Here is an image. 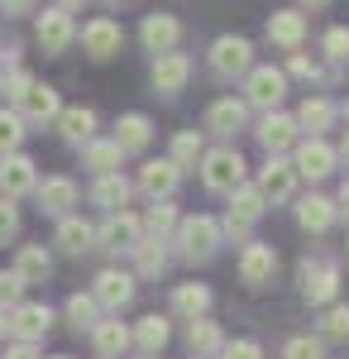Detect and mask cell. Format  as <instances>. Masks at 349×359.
Here are the masks:
<instances>
[{"label": "cell", "instance_id": "cell-29", "mask_svg": "<svg viewBox=\"0 0 349 359\" xmlns=\"http://www.w3.org/2000/svg\"><path fill=\"white\" fill-rule=\"evenodd\" d=\"M206 306H211V287L206 283H177L172 287V311H182L187 321L206 316Z\"/></svg>", "mask_w": 349, "mask_h": 359}, {"label": "cell", "instance_id": "cell-53", "mask_svg": "<svg viewBox=\"0 0 349 359\" xmlns=\"http://www.w3.org/2000/svg\"><path fill=\"white\" fill-rule=\"evenodd\" d=\"M340 158H345V163H349V139H345V144H340Z\"/></svg>", "mask_w": 349, "mask_h": 359}, {"label": "cell", "instance_id": "cell-22", "mask_svg": "<svg viewBox=\"0 0 349 359\" xmlns=\"http://www.w3.org/2000/svg\"><path fill=\"white\" fill-rule=\"evenodd\" d=\"M57 130L67 144H91L96 139V111L91 106H67V111H57Z\"/></svg>", "mask_w": 349, "mask_h": 359}, {"label": "cell", "instance_id": "cell-37", "mask_svg": "<svg viewBox=\"0 0 349 359\" xmlns=\"http://www.w3.org/2000/svg\"><path fill=\"white\" fill-rule=\"evenodd\" d=\"M67 321H72L77 331H91V326L101 321V306H96V297H91V292H72V297H67Z\"/></svg>", "mask_w": 349, "mask_h": 359}, {"label": "cell", "instance_id": "cell-2", "mask_svg": "<svg viewBox=\"0 0 349 359\" xmlns=\"http://www.w3.org/2000/svg\"><path fill=\"white\" fill-rule=\"evenodd\" d=\"M215 249H220V225L211 216H187L177 225V254L187 264H206V259H215Z\"/></svg>", "mask_w": 349, "mask_h": 359}, {"label": "cell", "instance_id": "cell-55", "mask_svg": "<svg viewBox=\"0 0 349 359\" xmlns=\"http://www.w3.org/2000/svg\"><path fill=\"white\" fill-rule=\"evenodd\" d=\"M53 359H72V355H53Z\"/></svg>", "mask_w": 349, "mask_h": 359}, {"label": "cell", "instance_id": "cell-44", "mask_svg": "<svg viewBox=\"0 0 349 359\" xmlns=\"http://www.w3.org/2000/svg\"><path fill=\"white\" fill-rule=\"evenodd\" d=\"M25 287H29V283H25L20 273H15V269H10V273H0V306H15Z\"/></svg>", "mask_w": 349, "mask_h": 359}, {"label": "cell", "instance_id": "cell-56", "mask_svg": "<svg viewBox=\"0 0 349 359\" xmlns=\"http://www.w3.org/2000/svg\"><path fill=\"white\" fill-rule=\"evenodd\" d=\"M106 5H120V0H106Z\"/></svg>", "mask_w": 349, "mask_h": 359}, {"label": "cell", "instance_id": "cell-36", "mask_svg": "<svg viewBox=\"0 0 349 359\" xmlns=\"http://www.w3.org/2000/svg\"><path fill=\"white\" fill-rule=\"evenodd\" d=\"M167 335H172V326H167V316H158V311H153V316H144V321H139L135 340L144 345V350H149V355H158L163 345H167Z\"/></svg>", "mask_w": 349, "mask_h": 359}, {"label": "cell", "instance_id": "cell-10", "mask_svg": "<svg viewBox=\"0 0 349 359\" xmlns=\"http://www.w3.org/2000/svg\"><path fill=\"white\" fill-rule=\"evenodd\" d=\"M81 48L96 57V62H106V57H115L120 48H125V29L101 15V20H91V25L81 29Z\"/></svg>", "mask_w": 349, "mask_h": 359}, {"label": "cell", "instance_id": "cell-47", "mask_svg": "<svg viewBox=\"0 0 349 359\" xmlns=\"http://www.w3.org/2000/svg\"><path fill=\"white\" fill-rule=\"evenodd\" d=\"M292 72H296V77H321V67H316L306 53H292Z\"/></svg>", "mask_w": 349, "mask_h": 359}, {"label": "cell", "instance_id": "cell-40", "mask_svg": "<svg viewBox=\"0 0 349 359\" xmlns=\"http://www.w3.org/2000/svg\"><path fill=\"white\" fill-rule=\"evenodd\" d=\"M172 221H177V211L167 206V201H153L149 206V216H144V230H149V240H167V230H172Z\"/></svg>", "mask_w": 349, "mask_h": 359}, {"label": "cell", "instance_id": "cell-27", "mask_svg": "<svg viewBox=\"0 0 349 359\" xmlns=\"http://www.w3.org/2000/svg\"><path fill=\"white\" fill-rule=\"evenodd\" d=\"M149 139H153V120L149 115H120V125H115V144L125 149V154H139V149H149Z\"/></svg>", "mask_w": 349, "mask_h": 359}, {"label": "cell", "instance_id": "cell-4", "mask_svg": "<svg viewBox=\"0 0 349 359\" xmlns=\"http://www.w3.org/2000/svg\"><path fill=\"white\" fill-rule=\"evenodd\" d=\"M254 67V43L249 39H240V34H225V39H215L211 43V72L215 77H240V72H249Z\"/></svg>", "mask_w": 349, "mask_h": 359}, {"label": "cell", "instance_id": "cell-7", "mask_svg": "<svg viewBox=\"0 0 349 359\" xmlns=\"http://www.w3.org/2000/svg\"><path fill=\"white\" fill-rule=\"evenodd\" d=\"M335 163H340V154H335V149H330L321 135H311L306 144H296V158H292L296 177H311V182H321V177H330V172H335Z\"/></svg>", "mask_w": 349, "mask_h": 359}, {"label": "cell", "instance_id": "cell-43", "mask_svg": "<svg viewBox=\"0 0 349 359\" xmlns=\"http://www.w3.org/2000/svg\"><path fill=\"white\" fill-rule=\"evenodd\" d=\"M20 235V206L10 196H0V245H10Z\"/></svg>", "mask_w": 349, "mask_h": 359}, {"label": "cell", "instance_id": "cell-45", "mask_svg": "<svg viewBox=\"0 0 349 359\" xmlns=\"http://www.w3.org/2000/svg\"><path fill=\"white\" fill-rule=\"evenodd\" d=\"M220 350H225V359H264L259 340H230V345H220Z\"/></svg>", "mask_w": 349, "mask_h": 359}, {"label": "cell", "instance_id": "cell-11", "mask_svg": "<svg viewBox=\"0 0 349 359\" xmlns=\"http://www.w3.org/2000/svg\"><path fill=\"white\" fill-rule=\"evenodd\" d=\"M91 297H96V306H106V311H120V306L135 302V278L120 273V269H101V273H96V287H91Z\"/></svg>", "mask_w": 349, "mask_h": 359}, {"label": "cell", "instance_id": "cell-38", "mask_svg": "<svg viewBox=\"0 0 349 359\" xmlns=\"http://www.w3.org/2000/svg\"><path fill=\"white\" fill-rule=\"evenodd\" d=\"M196 158H201V135L196 130H177L172 135V163L187 172V168H196Z\"/></svg>", "mask_w": 349, "mask_h": 359}, {"label": "cell", "instance_id": "cell-30", "mask_svg": "<svg viewBox=\"0 0 349 359\" xmlns=\"http://www.w3.org/2000/svg\"><path fill=\"white\" fill-rule=\"evenodd\" d=\"M15 273L25 278V283H43V278L53 273L48 249H43V245H20V254H15Z\"/></svg>", "mask_w": 349, "mask_h": 359}, {"label": "cell", "instance_id": "cell-20", "mask_svg": "<svg viewBox=\"0 0 349 359\" xmlns=\"http://www.w3.org/2000/svg\"><path fill=\"white\" fill-rule=\"evenodd\" d=\"M34 192H39V206H43L48 216H57V221L77 206V182H72V177H48V182H39Z\"/></svg>", "mask_w": 349, "mask_h": 359}, {"label": "cell", "instance_id": "cell-8", "mask_svg": "<svg viewBox=\"0 0 349 359\" xmlns=\"http://www.w3.org/2000/svg\"><path fill=\"white\" fill-rule=\"evenodd\" d=\"M15 101H20V120H25V125H48V120H57V111H62L57 91L43 86V82H29Z\"/></svg>", "mask_w": 349, "mask_h": 359}, {"label": "cell", "instance_id": "cell-39", "mask_svg": "<svg viewBox=\"0 0 349 359\" xmlns=\"http://www.w3.org/2000/svg\"><path fill=\"white\" fill-rule=\"evenodd\" d=\"M20 144H25V120H20V111H0V158L5 154H20Z\"/></svg>", "mask_w": 349, "mask_h": 359}, {"label": "cell", "instance_id": "cell-49", "mask_svg": "<svg viewBox=\"0 0 349 359\" xmlns=\"http://www.w3.org/2000/svg\"><path fill=\"white\" fill-rule=\"evenodd\" d=\"M5 359H39V350H34V345H25V340H20V345H15V350H10V355Z\"/></svg>", "mask_w": 349, "mask_h": 359}, {"label": "cell", "instance_id": "cell-51", "mask_svg": "<svg viewBox=\"0 0 349 359\" xmlns=\"http://www.w3.org/2000/svg\"><path fill=\"white\" fill-rule=\"evenodd\" d=\"M301 10H321V5H330V0H296Z\"/></svg>", "mask_w": 349, "mask_h": 359}, {"label": "cell", "instance_id": "cell-52", "mask_svg": "<svg viewBox=\"0 0 349 359\" xmlns=\"http://www.w3.org/2000/svg\"><path fill=\"white\" fill-rule=\"evenodd\" d=\"M77 5H86V0H57V10H67V15H72Z\"/></svg>", "mask_w": 349, "mask_h": 359}, {"label": "cell", "instance_id": "cell-9", "mask_svg": "<svg viewBox=\"0 0 349 359\" xmlns=\"http://www.w3.org/2000/svg\"><path fill=\"white\" fill-rule=\"evenodd\" d=\"M249 106H259V111H273L282 96H287V72H278V67H249Z\"/></svg>", "mask_w": 349, "mask_h": 359}, {"label": "cell", "instance_id": "cell-21", "mask_svg": "<svg viewBox=\"0 0 349 359\" xmlns=\"http://www.w3.org/2000/svg\"><path fill=\"white\" fill-rule=\"evenodd\" d=\"M268 39L278 43V48H301V39H306V15L301 10H278L268 20Z\"/></svg>", "mask_w": 349, "mask_h": 359}, {"label": "cell", "instance_id": "cell-1", "mask_svg": "<svg viewBox=\"0 0 349 359\" xmlns=\"http://www.w3.org/2000/svg\"><path fill=\"white\" fill-rule=\"evenodd\" d=\"M264 211H268L264 192H259L254 182H240V187L230 192V211H225V225H220V235H230V240H249V225L259 221Z\"/></svg>", "mask_w": 349, "mask_h": 359}, {"label": "cell", "instance_id": "cell-12", "mask_svg": "<svg viewBox=\"0 0 349 359\" xmlns=\"http://www.w3.org/2000/svg\"><path fill=\"white\" fill-rule=\"evenodd\" d=\"M39 187V172H34V158H25V154H5L0 158V196H25Z\"/></svg>", "mask_w": 349, "mask_h": 359}, {"label": "cell", "instance_id": "cell-14", "mask_svg": "<svg viewBox=\"0 0 349 359\" xmlns=\"http://www.w3.org/2000/svg\"><path fill=\"white\" fill-rule=\"evenodd\" d=\"M177 182H182V168L172 163V158H149V163L139 168V187L153 201H167V196L177 192Z\"/></svg>", "mask_w": 349, "mask_h": 359}, {"label": "cell", "instance_id": "cell-16", "mask_svg": "<svg viewBox=\"0 0 349 359\" xmlns=\"http://www.w3.org/2000/svg\"><path fill=\"white\" fill-rule=\"evenodd\" d=\"M191 77V57L187 53H158L153 57V91L163 96H177Z\"/></svg>", "mask_w": 349, "mask_h": 359}, {"label": "cell", "instance_id": "cell-33", "mask_svg": "<svg viewBox=\"0 0 349 359\" xmlns=\"http://www.w3.org/2000/svg\"><path fill=\"white\" fill-rule=\"evenodd\" d=\"M187 345H191V355H196V359H206V355H215V350L225 345V335H220V326H215V321L196 316V321L187 326Z\"/></svg>", "mask_w": 349, "mask_h": 359}, {"label": "cell", "instance_id": "cell-5", "mask_svg": "<svg viewBox=\"0 0 349 359\" xmlns=\"http://www.w3.org/2000/svg\"><path fill=\"white\" fill-rule=\"evenodd\" d=\"M296 278H301V297L311 306H325L340 292V269H335V264H321V259H301Z\"/></svg>", "mask_w": 349, "mask_h": 359}, {"label": "cell", "instance_id": "cell-41", "mask_svg": "<svg viewBox=\"0 0 349 359\" xmlns=\"http://www.w3.org/2000/svg\"><path fill=\"white\" fill-rule=\"evenodd\" d=\"M321 335H325V340H349V306H345V302L325 306V316H321Z\"/></svg>", "mask_w": 349, "mask_h": 359}, {"label": "cell", "instance_id": "cell-35", "mask_svg": "<svg viewBox=\"0 0 349 359\" xmlns=\"http://www.w3.org/2000/svg\"><path fill=\"white\" fill-rule=\"evenodd\" d=\"M120 158H125V149L115 144V139H91L86 144V168L101 177V172H120Z\"/></svg>", "mask_w": 349, "mask_h": 359}, {"label": "cell", "instance_id": "cell-48", "mask_svg": "<svg viewBox=\"0 0 349 359\" xmlns=\"http://www.w3.org/2000/svg\"><path fill=\"white\" fill-rule=\"evenodd\" d=\"M34 5H39V0H0V10H5V15H29Z\"/></svg>", "mask_w": 349, "mask_h": 359}, {"label": "cell", "instance_id": "cell-17", "mask_svg": "<svg viewBox=\"0 0 349 359\" xmlns=\"http://www.w3.org/2000/svg\"><path fill=\"white\" fill-rule=\"evenodd\" d=\"M77 39V25H72V15L67 10H43L39 15V43H43V53H62L67 43Z\"/></svg>", "mask_w": 349, "mask_h": 359}, {"label": "cell", "instance_id": "cell-34", "mask_svg": "<svg viewBox=\"0 0 349 359\" xmlns=\"http://www.w3.org/2000/svg\"><path fill=\"white\" fill-rule=\"evenodd\" d=\"M135 254V269L144 278H158L163 269H167V249H163V240H149V235H139V245L130 249Z\"/></svg>", "mask_w": 349, "mask_h": 359}, {"label": "cell", "instance_id": "cell-32", "mask_svg": "<svg viewBox=\"0 0 349 359\" xmlns=\"http://www.w3.org/2000/svg\"><path fill=\"white\" fill-rule=\"evenodd\" d=\"M292 120H296V130L321 135V130H330V120H335V106H330L325 96H306V101H301V111H296Z\"/></svg>", "mask_w": 349, "mask_h": 359}, {"label": "cell", "instance_id": "cell-54", "mask_svg": "<svg viewBox=\"0 0 349 359\" xmlns=\"http://www.w3.org/2000/svg\"><path fill=\"white\" fill-rule=\"evenodd\" d=\"M0 340H5V316H0Z\"/></svg>", "mask_w": 349, "mask_h": 359}, {"label": "cell", "instance_id": "cell-15", "mask_svg": "<svg viewBox=\"0 0 349 359\" xmlns=\"http://www.w3.org/2000/svg\"><path fill=\"white\" fill-rule=\"evenodd\" d=\"M139 235H144V225H139L130 211H110L106 225L96 230V245H101V249H115V254H120V249H135V245H139Z\"/></svg>", "mask_w": 349, "mask_h": 359}, {"label": "cell", "instance_id": "cell-13", "mask_svg": "<svg viewBox=\"0 0 349 359\" xmlns=\"http://www.w3.org/2000/svg\"><path fill=\"white\" fill-rule=\"evenodd\" d=\"M254 187L264 192V201H287V196L296 192V168L287 163V158L268 154V163H264V172H259V182H254Z\"/></svg>", "mask_w": 349, "mask_h": 359}, {"label": "cell", "instance_id": "cell-19", "mask_svg": "<svg viewBox=\"0 0 349 359\" xmlns=\"http://www.w3.org/2000/svg\"><path fill=\"white\" fill-rule=\"evenodd\" d=\"M139 39H144V48H149V53H172V48H177V39H182V25H177L172 15H149L144 29H139Z\"/></svg>", "mask_w": 349, "mask_h": 359}, {"label": "cell", "instance_id": "cell-50", "mask_svg": "<svg viewBox=\"0 0 349 359\" xmlns=\"http://www.w3.org/2000/svg\"><path fill=\"white\" fill-rule=\"evenodd\" d=\"M335 216H349V182L340 187V196H335Z\"/></svg>", "mask_w": 349, "mask_h": 359}, {"label": "cell", "instance_id": "cell-31", "mask_svg": "<svg viewBox=\"0 0 349 359\" xmlns=\"http://www.w3.org/2000/svg\"><path fill=\"white\" fill-rule=\"evenodd\" d=\"M57 245L67 249V254H86V249H96V230L81 216H62L57 221Z\"/></svg>", "mask_w": 349, "mask_h": 359}, {"label": "cell", "instance_id": "cell-25", "mask_svg": "<svg viewBox=\"0 0 349 359\" xmlns=\"http://www.w3.org/2000/svg\"><path fill=\"white\" fill-rule=\"evenodd\" d=\"M130 326H120V321H96L91 326V345H96V355L101 359H120L125 350H130Z\"/></svg>", "mask_w": 349, "mask_h": 359}, {"label": "cell", "instance_id": "cell-18", "mask_svg": "<svg viewBox=\"0 0 349 359\" xmlns=\"http://www.w3.org/2000/svg\"><path fill=\"white\" fill-rule=\"evenodd\" d=\"M273 269H278V254H273V245H244V254H240V278L249 283V287H264L273 278Z\"/></svg>", "mask_w": 349, "mask_h": 359}, {"label": "cell", "instance_id": "cell-46", "mask_svg": "<svg viewBox=\"0 0 349 359\" xmlns=\"http://www.w3.org/2000/svg\"><path fill=\"white\" fill-rule=\"evenodd\" d=\"M325 53L335 57V62L349 57V29H330V34H325Z\"/></svg>", "mask_w": 349, "mask_h": 359}, {"label": "cell", "instance_id": "cell-23", "mask_svg": "<svg viewBox=\"0 0 349 359\" xmlns=\"http://www.w3.org/2000/svg\"><path fill=\"white\" fill-rule=\"evenodd\" d=\"M259 144H264L268 154H282V149H292V144H296V120H292V115L268 111V115H264V125H259Z\"/></svg>", "mask_w": 349, "mask_h": 359}, {"label": "cell", "instance_id": "cell-58", "mask_svg": "<svg viewBox=\"0 0 349 359\" xmlns=\"http://www.w3.org/2000/svg\"><path fill=\"white\" fill-rule=\"evenodd\" d=\"M149 359H153V355H149Z\"/></svg>", "mask_w": 349, "mask_h": 359}, {"label": "cell", "instance_id": "cell-24", "mask_svg": "<svg viewBox=\"0 0 349 359\" xmlns=\"http://www.w3.org/2000/svg\"><path fill=\"white\" fill-rule=\"evenodd\" d=\"M130 192H135V187H130L120 172H101L96 187H91V201L110 216V211H125V206H130Z\"/></svg>", "mask_w": 349, "mask_h": 359}, {"label": "cell", "instance_id": "cell-28", "mask_svg": "<svg viewBox=\"0 0 349 359\" xmlns=\"http://www.w3.org/2000/svg\"><path fill=\"white\" fill-rule=\"evenodd\" d=\"M244 120H249V106L235 101V96H225V101H215L211 111H206V130H215V135H235V130H244Z\"/></svg>", "mask_w": 349, "mask_h": 359}, {"label": "cell", "instance_id": "cell-57", "mask_svg": "<svg viewBox=\"0 0 349 359\" xmlns=\"http://www.w3.org/2000/svg\"><path fill=\"white\" fill-rule=\"evenodd\" d=\"M345 115H349V106H345Z\"/></svg>", "mask_w": 349, "mask_h": 359}, {"label": "cell", "instance_id": "cell-42", "mask_svg": "<svg viewBox=\"0 0 349 359\" xmlns=\"http://www.w3.org/2000/svg\"><path fill=\"white\" fill-rule=\"evenodd\" d=\"M282 359H325V345H321V340H311V335H296V340H287Z\"/></svg>", "mask_w": 349, "mask_h": 359}, {"label": "cell", "instance_id": "cell-26", "mask_svg": "<svg viewBox=\"0 0 349 359\" xmlns=\"http://www.w3.org/2000/svg\"><path fill=\"white\" fill-rule=\"evenodd\" d=\"M330 221H335V201L330 196H301L296 201V225L301 230H311V235H321V230H330Z\"/></svg>", "mask_w": 349, "mask_h": 359}, {"label": "cell", "instance_id": "cell-6", "mask_svg": "<svg viewBox=\"0 0 349 359\" xmlns=\"http://www.w3.org/2000/svg\"><path fill=\"white\" fill-rule=\"evenodd\" d=\"M48 326H53V311H48L43 302H15V306H10V316H5V331L15 335V340H25V345L43 340Z\"/></svg>", "mask_w": 349, "mask_h": 359}, {"label": "cell", "instance_id": "cell-3", "mask_svg": "<svg viewBox=\"0 0 349 359\" xmlns=\"http://www.w3.org/2000/svg\"><path fill=\"white\" fill-rule=\"evenodd\" d=\"M201 177H206L211 192H235L244 182L240 149H211V154H201Z\"/></svg>", "mask_w": 349, "mask_h": 359}]
</instances>
